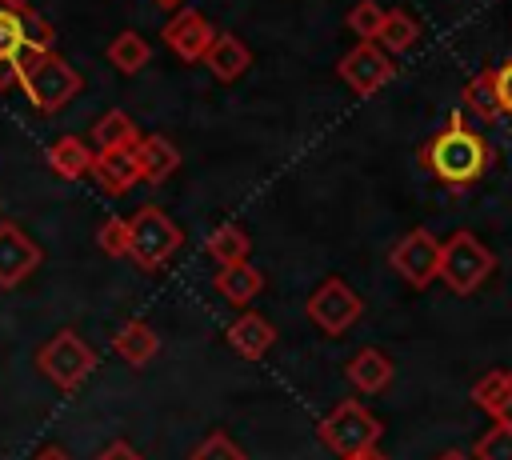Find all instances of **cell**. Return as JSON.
<instances>
[{"instance_id": "cell-1", "label": "cell", "mask_w": 512, "mask_h": 460, "mask_svg": "<svg viewBox=\"0 0 512 460\" xmlns=\"http://www.w3.org/2000/svg\"><path fill=\"white\" fill-rule=\"evenodd\" d=\"M492 164L488 140L464 120V108H456L420 148V168L436 176L444 188H468L476 184Z\"/></svg>"}, {"instance_id": "cell-2", "label": "cell", "mask_w": 512, "mask_h": 460, "mask_svg": "<svg viewBox=\"0 0 512 460\" xmlns=\"http://www.w3.org/2000/svg\"><path fill=\"white\" fill-rule=\"evenodd\" d=\"M52 24L28 0H0V92L20 84V64L28 52H52Z\"/></svg>"}, {"instance_id": "cell-3", "label": "cell", "mask_w": 512, "mask_h": 460, "mask_svg": "<svg viewBox=\"0 0 512 460\" xmlns=\"http://www.w3.org/2000/svg\"><path fill=\"white\" fill-rule=\"evenodd\" d=\"M180 244H184V232L164 208L144 204L128 216V260L140 272H160L176 256Z\"/></svg>"}, {"instance_id": "cell-4", "label": "cell", "mask_w": 512, "mask_h": 460, "mask_svg": "<svg viewBox=\"0 0 512 460\" xmlns=\"http://www.w3.org/2000/svg\"><path fill=\"white\" fill-rule=\"evenodd\" d=\"M80 72L56 52H28L20 64V88L36 112H60L80 92Z\"/></svg>"}, {"instance_id": "cell-5", "label": "cell", "mask_w": 512, "mask_h": 460, "mask_svg": "<svg viewBox=\"0 0 512 460\" xmlns=\"http://www.w3.org/2000/svg\"><path fill=\"white\" fill-rule=\"evenodd\" d=\"M316 436L320 444L332 452V456H356V452H368L380 444L384 436V424L360 404V400H340L320 424H316Z\"/></svg>"}, {"instance_id": "cell-6", "label": "cell", "mask_w": 512, "mask_h": 460, "mask_svg": "<svg viewBox=\"0 0 512 460\" xmlns=\"http://www.w3.org/2000/svg\"><path fill=\"white\" fill-rule=\"evenodd\" d=\"M36 368H40L60 392H76V388L96 372V352H92V344H88L80 332L60 328L48 344H40Z\"/></svg>"}, {"instance_id": "cell-7", "label": "cell", "mask_w": 512, "mask_h": 460, "mask_svg": "<svg viewBox=\"0 0 512 460\" xmlns=\"http://www.w3.org/2000/svg\"><path fill=\"white\" fill-rule=\"evenodd\" d=\"M496 268V256L472 236V232H452L440 248V280L456 296H472Z\"/></svg>"}, {"instance_id": "cell-8", "label": "cell", "mask_w": 512, "mask_h": 460, "mask_svg": "<svg viewBox=\"0 0 512 460\" xmlns=\"http://www.w3.org/2000/svg\"><path fill=\"white\" fill-rule=\"evenodd\" d=\"M304 312H308V320H312L320 332L340 336V332H348V328L360 320L364 300H360V292H356L348 280L328 276L324 284H316V288H312V296H308Z\"/></svg>"}, {"instance_id": "cell-9", "label": "cell", "mask_w": 512, "mask_h": 460, "mask_svg": "<svg viewBox=\"0 0 512 460\" xmlns=\"http://www.w3.org/2000/svg\"><path fill=\"white\" fill-rule=\"evenodd\" d=\"M440 248H444V240H436L428 228H412L396 240L388 264L404 284L428 288L432 280H440Z\"/></svg>"}, {"instance_id": "cell-10", "label": "cell", "mask_w": 512, "mask_h": 460, "mask_svg": "<svg viewBox=\"0 0 512 460\" xmlns=\"http://www.w3.org/2000/svg\"><path fill=\"white\" fill-rule=\"evenodd\" d=\"M336 76L356 92V96H376L392 76H396V64H392V52H384L376 40H360L356 48H348L336 64Z\"/></svg>"}, {"instance_id": "cell-11", "label": "cell", "mask_w": 512, "mask_h": 460, "mask_svg": "<svg viewBox=\"0 0 512 460\" xmlns=\"http://www.w3.org/2000/svg\"><path fill=\"white\" fill-rule=\"evenodd\" d=\"M220 32L196 12V8H176V16L160 28V40L176 52V60H184V64H200L204 56H208V48H212V40H216Z\"/></svg>"}, {"instance_id": "cell-12", "label": "cell", "mask_w": 512, "mask_h": 460, "mask_svg": "<svg viewBox=\"0 0 512 460\" xmlns=\"http://www.w3.org/2000/svg\"><path fill=\"white\" fill-rule=\"evenodd\" d=\"M40 268V248L28 240L24 228L16 224H0V288H16L24 284L32 272Z\"/></svg>"}, {"instance_id": "cell-13", "label": "cell", "mask_w": 512, "mask_h": 460, "mask_svg": "<svg viewBox=\"0 0 512 460\" xmlns=\"http://www.w3.org/2000/svg\"><path fill=\"white\" fill-rule=\"evenodd\" d=\"M92 176H96V184H100L108 196H124V192L140 180L136 148H108V152H96Z\"/></svg>"}, {"instance_id": "cell-14", "label": "cell", "mask_w": 512, "mask_h": 460, "mask_svg": "<svg viewBox=\"0 0 512 460\" xmlns=\"http://www.w3.org/2000/svg\"><path fill=\"white\" fill-rule=\"evenodd\" d=\"M136 160H140V180L156 188L180 168V148L164 132H148L136 140Z\"/></svg>"}, {"instance_id": "cell-15", "label": "cell", "mask_w": 512, "mask_h": 460, "mask_svg": "<svg viewBox=\"0 0 512 460\" xmlns=\"http://www.w3.org/2000/svg\"><path fill=\"white\" fill-rule=\"evenodd\" d=\"M224 340L232 352H240L244 360H260L272 344H276V328L260 316V312H240L228 328H224Z\"/></svg>"}, {"instance_id": "cell-16", "label": "cell", "mask_w": 512, "mask_h": 460, "mask_svg": "<svg viewBox=\"0 0 512 460\" xmlns=\"http://www.w3.org/2000/svg\"><path fill=\"white\" fill-rule=\"evenodd\" d=\"M204 64H208V72H212L220 84H232V80H240V76L252 68V52H248V44H244L236 32H220V36L212 40Z\"/></svg>"}, {"instance_id": "cell-17", "label": "cell", "mask_w": 512, "mask_h": 460, "mask_svg": "<svg viewBox=\"0 0 512 460\" xmlns=\"http://www.w3.org/2000/svg\"><path fill=\"white\" fill-rule=\"evenodd\" d=\"M112 348H116V356H120L128 368H144V364L156 360L160 336H156V328L144 324V320H124V324L116 328V336H112Z\"/></svg>"}, {"instance_id": "cell-18", "label": "cell", "mask_w": 512, "mask_h": 460, "mask_svg": "<svg viewBox=\"0 0 512 460\" xmlns=\"http://www.w3.org/2000/svg\"><path fill=\"white\" fill-rule=\"evenodd\" d=\"M92 160H96V148L84 144L80 136H60V140L48 144V168H52L60 180L92 176Z\"/></svg>"}, {"instance_id": "cell-19", "label": "cell", "mask_w": 512, "mask_h": 460, "mask_svg": "<svg viewBox=\"0 0 512 460\" xmlns=\"http://www.w3.org/2000/svg\"><path fill=\"white\" fill-rule=\"evenodd\" d=\"M348 380H352V388L356 392H384L388 388V380H392V360H388V352H380V348H360L352 360H348Z\"/></svg>"}, {"instance_id": "cell-20", "label": "cell", "mask_w": 512, "mask_h": 460, "mask_svg": "<svg viewBox=\"0 0 512 460\" xmlns=\"http://www.w3.org/2000/svg\"><path fill=\"white\" fill-rule=\"evenodd\" d=\"M216 292L228 300V304H248V300H256L260 296V288H264V276H260V268H252L248 260H240V264H224L220 272H216Z\"/></svg>"}, {"instance_id": "cell-21", "label": "cell", "mask_w": 512, "mask_h": 460, "mask_svg": "<svg viewBox=\"0 0 512 460\" xmlns=\"http://www.w3.org/2000/svg\"><path fill=\"white\" fill-rule=\"evenodd\" d=\"M88 140H92V148H96V152H108V148H136L140 132H136V124H132V116H128V112L112 108V112H104V116L92 124Z\"/></svg>"}, {"instance_id": "cell-22", "label": "cell", "mask_w": 512, "mask_h": 460, "mask_svg": "<svg viewBox=\"0 0 512 460\" xmlns=\"http://www.w3.org/2000/svg\"><path fill=\"white\" fill-rule=\"evenodd\" d=\"M248 252H252V236L244 232V224L224 220V224H216V228L208 232V256H212L220 268L248 260Z\"/></svg>"}, {"instance_id": "cell-23", "label": "cell", "mask_w": 512, "mask_h": 460, "mask_svg": "<svg viewBox=\"0 0 512 460\" xmlns=\"http://www.w3.org/2000/svg\"><path fill=\"white\" fill-rule=\"evenodd\" d=\"M148 60H152V48H148V40H144L136 28H124V32L112 36V44H108V64H112L116 72L136 76Z\"/></svg>"}, {"instance_id": "cell-24", "label": "cell", "mask_w": 512, "mask_h": 460, "mask_svg": "<svg viewBox=\"0 0 512 460\" xmlns=\"http://www.w3.org/2000/svg\"><path fill=\"white\" fill-rule=\"evenodd\" d=\"M460 104L476 116V120H496L504 108H500V92H496V72H476L464 92H460Z\"/></svg>"}, {"instance_id": "cell-25", "label": "cell", "mask_w": 512, "mask_h": 460, "mask_svg": "<svg viewBox=\"0 0 512 460\" xmlns=\"http://www.w3.org/2000/svg\"><path fill=\"white\" fill-rule=\"evenodd\" d=\"M416 40H420V24L408 16V12H388V20H384V28H380V48L384 52H392V56H400V52H408V48H416Z\"/></svg>"}, {"instance_id": "cell-26", "label": "cell", "mask_w": 512, "mask_h": 460, "mask_svg": "<svg viewBox=\"0 0 512 460\" xmlns=\"http://www.w3.org/2000/svg\"><path fill=\"white\" fill-rule=\"evenodd\" d=\"M388 20V8H380L376 0H360L356 8H348V28L360 40H380V28Z\"/></svg>"}, {"instance_id": "cell-27", "label": "cell", "mask_w": 512, "mask_h": 460, "mask_svg": "<svg viewBox=\"0 0 512 460\" xmlns=\"http://www.w3.org/2000/svg\"><path fill=\"white\" fill-rule=\"evenodd\" d=\"M508 384H512V372H508V368H496V372L480 376V380L472 384V404L484 408V412L492 416V408L500 404V396L508 392Z\"/></svg>"}, {"instance_id": "cell-28", "label": "cell", "mask_w": 512, "mask_h": 460, "mask_svg": "<svg viewBox=\"0 0 512 460\" xmlns=\"http://www.w3.org/2000/svg\"><path fill=\"white\" fill-rule=\"evenodd\" d=\"M188 460H248V456H244V448H240L228 432H208V436L192 448Z\"/></svg>"}, {"instance_id": "cell-29", "label": "cell", "mask_w": 512, "mask_h": 460, "mask_svg": "<svg viewBox=\"0 0 512 460\" xmlns=\"http://www.w3.org/2000/svg\"><path fill=\"white\" fill-rule=\"evenodd\" d=\"M476 460H512V428L508 424H492L476 444H472Z\"/></svg>"}, {"instance_id": "cell-30", "label": "cell", "mask_w": 512, "mask_h": 460, "mask_svg": "<svg viewBox=\"0 0 512 460\" xmlns=\"http://www.w3.org/2000/svg\"><path fill=\"white\" fill-rule=\"evenodd\" d=\"M96 244H100V252H108V256H128V220L108 216V220L100 224V232H96Z\"/></svg>"}, {"instance_id": "cell-31", "label": "cell", "mask_w": 512, "mask_h": 460, "mask_svg": "<svg viewBox=\"0 0 512 460\" xmlns=\"http://www.w3.org/2000/svg\"><path fill=\"white\" fill-rule=\"evenodd\" d=\"M496 92H500V108L512 116V56L496 68Z\"/></svg>"}, {"instance_id": "cell-32", "label": "cell", "mask_w": 512, "mask_h": 460, "mask_svg": "<svg viewBox=\"0 0 512 460\" xmlns=\"http://www.w3.org/2000/svg\"><path fill=\"white\" fill-rule=\"evenodd\" d=\"M96 460H144V456H140L128 440H112V444H104V448H100V456H96Z\"/></svg>"}, {"instance_id": "cell-33", "label": "cell", "mask_w": 512, "mask_h": 460, "mask_svg": "<svg viewBox=\"0 0 512 460\" xmlns=\"http://www.w3.org/2000/svg\"><path fill=\"white\" fill-rule=\"evenodd\" d=\"M492 420H496V424H508V428H512V384H508V392L500 396V404L492 408Z\"/></svg>"}, {"instance_id": "cell-34", "label": "cell", "mask_w": 512, "mask_h": 460, "mask_svg": "<svg viewBox=\"0 0 512 460\" xmlns=\"http://www.w3.org/2000/svg\"><path fill=\"white\" fill-rule=\"evenodd\" d=\"M32 460H72V456H68L64 448H56V444H48V448H40V452H36Z\"/></svg>"}, {"instance_id": "cell-35", "label": "cell", "mask_w": 512, "mask_h": 460, "mask_svg": "<svg viewBox=\"0 0 512 460\" xmlns=\"http://www.w3.org/2000/svg\"><path fill=\"white\" fill-rule=\"evenodd\" d=\"M436 460H476L472 452H464V448H448V452H440Z\"/></svg>"}, {"instance_id": "cell-36", "label": "cell", "mask_w": 512, "mask_h": 460, "mask_svg": "<svg viewBox=\"0 0 512 460\" xmlns=\"http://www.w3.org/2000/svg\"><path fill=\"white\" fill-rule=\"evenodd\" d=\"M344 460H388L380 448H368V452H356V456H344Z\"/></svg>"}, {"instance_id": "cell-37", "label": "cell", "mask_w": 512, "mask_h": 460, "mask_svg": "<svg viewBox=\"0 0 512 460\" xmlns=\"http://www.w3.org/2000/svg\"><path fill=\"white\" fill-rule=\"evenodd\" d=\"M156 4H160V8H172V12H176V4H184V0H156Z\"/></svg>"}]
</instances>
